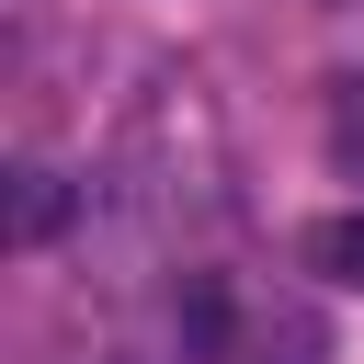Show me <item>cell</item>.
I'll return each mask as SVG.
<instances>
[{
    "instance_id": "cell-3",
    "label": "cell",
    "mask_w": 364,
    "mask_h": 364,
    "mask_svg": "<svg viewBox=\"0 0 364 364\" xmlns=\"http://www.w3.org/2000/svg\"><path fill=\"white\" fill-rule=\"evenodd\" d=\"M330 148L364 159V80H330Z\"/></svg>"
},
{
    "instance_id": "cell-1",
    "label": "cell",
    "mask_w": 364,
    "mask_h": 364,
    "mask_svg": "<svg viewBox=\"0 0 364 364\" xmlns=\"http://www.w3.org/2000/svg\"><path fill=\"white\" fill-rule=\"evenodd\" d=\"M307 273H330V284H353V296H364V205L307 228Z\"/></svg>"
},
{
    "instance_id": "cell-2",
    "label": "cell",
    "mask_w": 364,
    "mask_h": 364,
    "mask_svg": "<svg viewBox=\"0 0 364 364\" xmlns=\"http://www.w3.org/2000/svg\"><path fill=\"white\" fill-rule=\"evenodd\" d=\"M57 228V171H23V205H11V239H46Z\"/></svg>"
}]
</instances>
